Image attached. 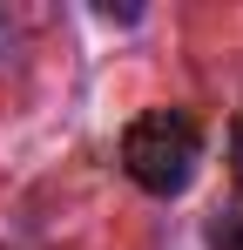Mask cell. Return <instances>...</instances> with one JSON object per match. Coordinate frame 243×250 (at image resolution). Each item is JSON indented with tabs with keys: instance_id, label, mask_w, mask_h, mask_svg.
Listing matches in <instances>:
<instances>
[{
	"instance_id": "1",
	"label": "cell",
	"mask_w": 243,
	"mask_h": 250,
	"mask_svg": "<svg viewBox=\"0 0 243 250\" xmlns=\"http://www.w3.org/2000/svg\"><path fill=\"white\" fill-rule=\"evenodd\" d=\"M196 163H202V128L182 108H149L122 135V169L149 196H182L189 176H196Z\"/></svg>"
},
{
	"instance_id": "4",
	"label": "cell",
	"mask_w": 243,
	"mask_h": 250,
	"mask_svg": "<svg viewBox=\"0 0 243 250\" xmlns=\"http://www.w3.org/2000/svg\"><path fill=\"white\" fill-rule=\"evenodd\" d=\"M7 47H14V21L0 14V54H7Z\"/></svg>"
},
{
	"instance_id": "3",
	"label": "cell",
	"mask_w": 243,
	"mask_h": 250,
	"mask_svg": "<svg viewBox=\"0 0 243 250\" xmlns=\"http://www.w3.org/2000/svg\"><path fill=\"white\" fill-rule=\"evenodd\" d=\"M230 169H237V189H243V115H237V135H230Z\"/></svg>"
},
{
	"instance_id": "2",
	"label": "cell",
	"mask_w": 243,
	"mask_h": 250,
	"mask_svg": "<svg viewBox=\"0 0 243 250\" xmlns=\"http://www.w3.org/2000/svg\"><path fill=\"white\" fill-rule=\"evenodd\" d=\"M216 250H243V216H230V223L216 230Z\"/></svg>"
}]
</instances>
